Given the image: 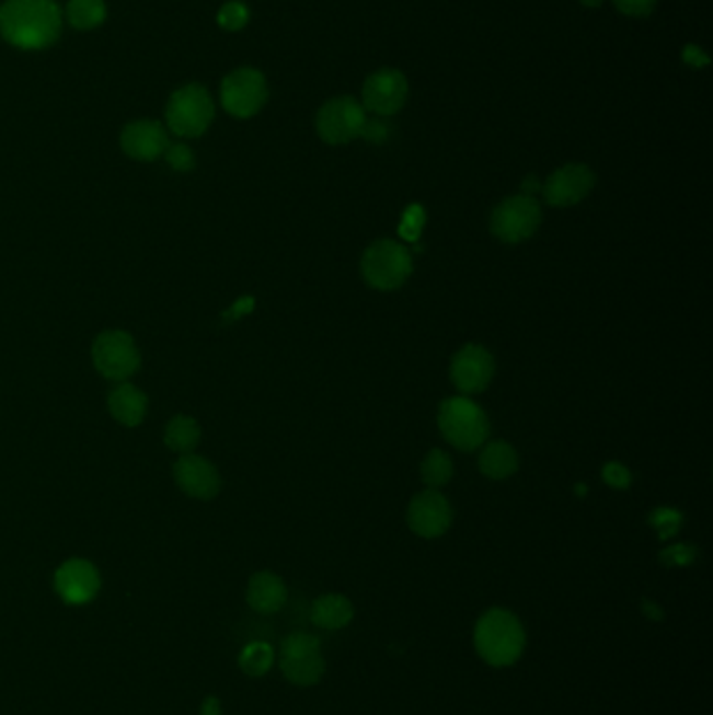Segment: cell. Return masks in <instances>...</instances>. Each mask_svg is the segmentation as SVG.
I'll return each instance as SVG.
<instances>
[{"label":"cell","mask_w":713,"mask_h":715,"mask_svg":"<svg viewBox=\"0 0 713 715\" xmlns=\"http://www.w3.org/2000/svg\"><path fill=\"white\" fill-rule=\"evenodd\" d=\"M64 30V13L55 0H4L0 4V36L20 50L53 47Z\"/></svg>","instance_id":"6da1fadb"},{"label":"cell","mask_w":713,"mask_h":715,"mask_svg":"<svg viewBox=\"0 0 713 715\" xmlns=\"http://www.w3.org/2000/svg\"><path fill=\"white\" fill-rule=\"evenodd\" d=\"M473 643L487 666L508 668L526 650V630L510 611L490 609L475 625Z\"/></svg>","instance_id":"7a4b0ae2"},{"label":"cell","mask_w":713,"mask_h":715,"mask_svg":"<svg viewBox=\"0 0 713 715\" xmlns=\"http://www.w3.org/2000/svg\"><path fill=\"white\" fill-rule=\"evenodd\" d=\"M437 425L446 441L457 450L473 452L490 438V420L482 408L469 397H448L439 406Z\"/></svg>","instance_id":"3957f363"},{"label":"cell","mask_w":713,"mask_h":715,"mask_svg":"<svg viewBox=\"0 0 713 715\" xmlns=\"http://www.w3.org/2000/svg\"><path fill=\"white\" fill-rule=\"evenodd\" d=\"M216 116L214 99L202 84H184L165 105V126L181 139L206 135Z\"/></svg>","instance_id":"277c9868"},{"label":"cell","mask_w":713,"mask_h":715,"mask_svg":"<svg viewBox=\"0 0 713 715\" xmlns=\"http://www.w3.org/2000/svg\"><path fill=\"white\" fill-rule=\"evenodd\" d=\"M413 255L393 239H379L368 245L360 270L368 287L377 291H395L413 275Z\"/></svg>","instance_id":"5b68a950"},{"label":"cell","mask_w":713,"mask_h":715,"mask_svg":"<svg viewBox=\"0 0 713 715\" xmlns=\"http://www.w3.org/2000/svg\"><path fill=\"white\" fill-rule=\"evenodd\" d=\"M540 222H542L540 204L533 197L521 193V195L506 197L505 201H501L494 208L490 218V231L498 241L515 245L531 239L540 229Z\"/></svg>","instance_id":"8992f818"},{"label":"cell","mask_w":713,"mask_h":715,"mask_svg":"<svg viewBox=\"0 0 713 715\" xmlns=\"http://www.w3.org/2000/svg\"><path fill=\"white\" fill-rule=\"evenodd\" d=\"M268 101L266 76L253 68L230 71L220 84V103L229 116L250 119L257 116Z\"/></svg>","instance_id":"52a82bcc"},{"label":"cell","mask_w":713,"mask_h":715,"mask_svg":"<svg viewBox=\"0 0 713 715\" xmlns=\"http://www.w3.org/2000/svg\"><path fill=\"white\" fill-rule=\"evenodd\" d=\"M367 112L354 96H335L326 101L317 114V132L326 145H347L360 139Z\"/></svg>","instance_id":"ba28073f"},{"label":"cell","mask_w":713,"mask_h":715,"mask_svg":"<svg viewBox=\"0 0 713 715\" xmlns=\"http://www.w3.org/2000/svg\"><path fill=\"white\" fill-rule=\"evenodd\" d=\"M92 362L105 379L126 381L140 367L137 342L126 331H105L92 344Z\"/></svg>","instance_id":"9c48e42d"},{"label":"cell","mask_w":713,"mask_h":715,"mask_svg":"<svg viewBox=\"0 0 713 715\" xmlns=\"http://www.w3.org/2000/svg\"><path fill=\"white\" fill-rule=\"evenodd\" d=\"M409 99V80L400 70L375 71L363 87V107L377 117L395 116Z\"/></svg>","instance_id":"30bf717a"},{"label":"cell","mask_w":713,"mask_h":715,"mask_svg":"<svg viewBox=\"0 0 713 715\" xmlns=\"http://www.w3.org/2000/svg\"><path fill=\"white\" fill-rule=\"evenodd\" d=\"M597 185L595 172L586 163H567L554 170L542 185L544 201L551 208H572L584 201Z\"/></svg>","instance_id":"8fae6325"},{"label":"cell","mask_w":713,"mask_h":715,"mask_svg":"<svg viewBox=\"0 0 713 715\" xmlns=\"http://www.w3.org/2000/svg\"><path fill=\"white\" fill-rule=\"evenodd\" d=\"M406 521L416 535L427 540L439 538L452 526V507L444 494L427 487L411 500Z\"/></svg>","instance_id":"7c38bea8"},{"label":"cell","mask_w":713,"mask_h":715,"mask_svg":"<svg viewBox=\"0 0 713 715\" xmlns=\"http://www.w3.org/2000/svg\"><path fill=\"white\" fill-rule=\"evenodd\" d=\"M450 379L464 395L483 392L494 379L492 354L478 344L460 347L450 362Z\"/></svg>","instance_id":"4fadbf2b"},{"label":"cell","mask_w":713,"mask_h":715,"mask_svg":"<svg viewBox=\"0 0 713 715\" xmlns=\"http://www.w3.org/2000/svg\"><path fill=\"white\" fill-rule=\"evenodd\" d=\"M55 590L68 604H87L101 590V576L87 558H69L55 574Z\"/></svg>","instance_id":"5bb4252c"},{"label":"cell","mask_w":713,"mask_h":715,"mask_svg":"<svg viewBox=\"0 0 713 715\" xmlns=\"http://www.w3.org/2000/svg\"><path fill=\"white\" fill-rule=\"evenodd\" d=\"M122 151L137 162H156L163 158L170 139L165 126L156 119L130 122L119 135Z\"/></svg>","instance_id":"9a60e30c"},{"label":"cell","mask_w":713,"mask_h":715,"mask_svg":"<svg viewBox=\"0 0 713 715\" xmlns=\"http://www.w3.org/2000/svg\"><path fill=\"white\" fill-rule=\"evenodd\" d=\"M174 480L186 496L211 500L218 496L222 480L211 462L197 454H183L174 464Z\"/></svg>","instance_id":"2e32d148"},{"label":"cell","mask_w":713,"mask_h":715,"mask_svg":"<svg viewBox=\"0 0 713 715\" xmlns=\"http://www.w3.org/2000/svg\"><path fill=\"white\" fill-rule=\"evenodd\" d=\"M248 602L257 613H264V615L276 613L287 602V586L276 574L260 572L250 579Z\"/></svg>","instance_id":"e0dca14e"},{"label":"cell","mask_w":713,"mask_h":715,"mask_svg":"<svg viewBox=\"0 0 713 715\" xmlns=\"http://www.w3.org/2000/svg\"><path fill=\"white\" fill-rule=\"evenodd\" d=\"M110 411L115 420L124 427H137L147 415V395L138 390L133 383H119L110 393Z\"/></svg>","instance_id":"ac0fdd59"},{"label":"cell","mask_w":713,"mask_h":715,"mask_svg":"<svg viewBox=\"0 0 713 715\" xmlns=\"http://www.w3.org/2000/svg\"><path fill=\"white\" fill-rule=\"evenodd\" d=\"M478 464L487 480L503 482L517 473L519 457H517L515 448L510 443H506L505 439H494V441L483 443Z\"/></svg>","instance_id":"d6986e66"},{"label":"cell","mask_w":713,"mask_h":715,"mask_svg":"<svg viewBox=\"0 0 713 715\" xmlns=\"http://www.w3.org/2000/svg\"><path fill=\"white\" fill-rule=\"evenodd\" d=\"M352 618L354 607L342 595H324L312 604V622L322 630H342Z\"/></svg>","instance_id":"ffe728a7"},{"label":"cell","mask_w":713,"mask_h":715,"mask_svg":"<svg viewBox=\"0 0 713 715\" xmlns=\"http://www.w3.org/2000/svg\"><path fill=\"white\" fill-rule=\"evenodd\" d=\"M202 439V427L193 416H174L163 431V441L179 454H191Z\"/></svg>","instance_id":"44dd1931"},{"label":"cell","mask_w":713,"mask_h":715,"mask_svg":"<svg viewBox=\"0 0 713 715\" xmlns=\"http://www.w3.org/2000/svg\"><path fill=\"white\" fill-rule=\"evenodd\" d=\"M283 676L298 687H312L321 682L324 676V659L321 653L306 655V657H280Z\"/></svg>","instance_id":"7402d4cb"},{"label":"cell","mask_w":713,"mask_h":715,"mask_svg":"<svg viewBox=\"0 0 713 715\" xmlns=\"http://www.w3.org/2000/svg\"><path fill=\"white\" fill-rule=\"evenodd\" d=\"M66 20L73 30L91 32L105 24L107 2L105 0H69L66 7Z\"/></svg>","instance_id":"603a6c76"},{"label":"cell","mask_w":713,"mask_h":715,"mask_svg":"<svg viewBox=\"0 0 713 715\" xmlns=\"http://www.w3.org/2000/svg\"><path fill=\"white\" fill-rule=\"evenodd\" d=\"M455 466L444 450H432L421 462V480L429 489H437L452 480Z\"/></svg>","instance_id":"cb8c5ba5"},{"label":"cell","mask_w":713,"mask_h":715,"mask_svg":"<svg viewBox=\"0 0 713 715\" xmlns=\"http://www.w3.org/2000/svg\"><path fill=\"white\" fill-rule=\"evenodd\" d=\"M273 664H275V650L266 643H253V645L245 646L239 657L241 669L253 678L264 676L268 669L273 668Z\"/></svg>","instance_id":"d4e9b609"},{"label":"cell","mask_w":713,"mask_h":715,"mask_svg":"<svg viewBox=\"0 0 713 715\" xmlns=\"http://www.w3.org/2000/svg\"><path fill=\"white\" fill-rule=\"evenodd\" d=\"M250 24V7L241 0H229L218 11V25L227 32H241Z\"/></svg>","instance_id":"484cf974"},{"label":"cell","mask_w":713,"mask_h":715,"mask_svg":"<svg viewBox=\"0 0 713 715\" xmlns=\"http://www.w3.org/2000/svg\"><path fill=\"white\" fill-rule=\"evenodd\" d=\"M321 653V641L308 632H294L280 645V657H306Z\"/></svg>","instance_id":"4316f807"},{"label":"cell","mask_w":713,"mask_h":715,"mask_svg":"<svg viewBox=\"0 0 713 715\" xmlns=\"http://www.w3.org/2000/svg\"><path fill=\"white\" fill-rule=\"evenodd\" d=\"M163 158H165V162L170 163V168H174L176 172H191L195 168V153L184 142H174V145L170 142Z\"/></svg>","instance_id":"83f0119b"},{"label":"cell","mask_w":713,"mask_h":715,"mask_svg":"<svg viewBox=\"0 0 713 715\" xmlns=\"http://www.w3.org/2000/svg\"><path fill=\"white\" fill-rule=\"evenodd\" d=\"M659 0H613L616 9L625 18H648L657 9Z\"/></svg>","instance_id":"f1b7e54d"},{"label":"cell","mask_w":713,"mask_h":715,"mask_svg":"<svg viewBox=\"0 0 713 715\" xmlns=\"http://www.w3.org/2000/svg\"><path fill=\"white\" fill-rule=\"evenodd\" d=\"M391 128L383 117H367L365 128H363V139L372 142V145H383L390 139Z\"/></svg>","instance_id":"f546056e"},{"label":"cell","mask_w":713,"mask_h":715,"mask_svg":"<svg viewBox=\"0 0 713 715\" xmlns=\"http://www.w3.org/2000/svg\"><path fill=\"white\" fill-rule=\"evenodd\" d=\"M602 480L605 484L611 485V487H618V489H623L628 485L632 484V475L630 471L620 464V462H609L605 464L602 469Z\"/></svg>","instance_id":"4dcf8cb0"},{"label":"cell","mask_w":713,"mask_h":715,"mask_svg":"<svg viewBox=\"0 0 713 715\" xmlns=\"http://www.w3.org/2000/svg\"><path fill=\"white\" fill-rule=\"evenodd\" d=\"M651 521L655 523V528L662 530V535L667 538V535H671L674 531L678 530L680 515H678L676 510H671V508H659V510L651 517Z\"/></svg>","instance_id":"1f68e13d"},{"label":"cell","mask_w":713,"mask_h":715,"mask_svg":"<svg viewBox=\"0 0 713 715\" xmlns=\"http://www.w3.org/2000/svg\"><path fill=\"white\" fill-rule=\"evenodd\" d=\"M682 59L687 61V66H690V68H705L710 64V57L703 53V48L694 47V45L685 48Z\"/></svg>","instance_id":"d6a6232c"},{"label":"cell","mask_w":713,"mask_h":715,"mask_svg":"<svg viewBox=\"0 0 713 715\" xmlns=\"http://www.w3.org/2000/svg\"><path fill=\"white\" fill-rule=\"evenodd\" d=\"M222 714V707H220V701L218 699H214V696H209V699H206L204 701V705H202V715H220Z\"/></svg>","instance_id":"836d02e7"},{"label":"cell","mask_w":713,"mask_h":715,"mask_svg":"<svg viewBox=\"0 0 713 715\" xmlns=\"http://www.w3.org/2000/svg\"><path fill=\"white\" fill-rule=\"evenodd\" d=\"M584 7H588V9H597V7H600L605 0H579Z\"/></svg>","instance_id":"e575fe53"}]
</instances>
